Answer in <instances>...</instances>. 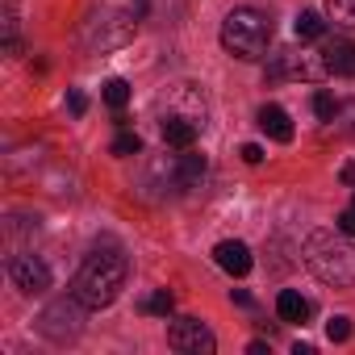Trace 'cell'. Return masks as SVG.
I'll list each match as a JSON object with an SVG mask.
<instances>
[{
    "mask_svg": "<svg viewBox=\"0 0 355 355\" xmlns=\"http://www.w3.org/2000/svg\"><path fill=\"white\" fill-rule=\"evenodd\" d=\"M313 113H318L322 121H334V113H338V101H334L330 92H313Z\"/></svg>",
    "mask_w": 355,
    "mask_h": 355,
    "instance_id": "ffe728a7",
    "label": "cell"
},
{
    "mask_svg": "<svg viewBox=\"0 0 355 355\" xmlns=\"http://www.w3.org/2000/svg\"><path fill=\"white\" fill-rule=\"evenodd\" d=\"M334 226H338V230H343V234H347V239H351V234H355V197H351V205H347V209H343V214H338V222H334Z\"/></svg>",
    "mask_w": 355,
    "mask_h": 355,
    "instance_id": "603a6c76",
    "label": "cell"
},
{
    "mask_svg": "<svg viewBox=\"0 0 355 355\" xmlns=\"http://www.w3.org/2000/svg\"><path fill=\"white\" fill-rule=\"evenodd\" d=\"M167 343L184 355H214L218 351V338L201 318H175L171 330H167Z\"/></svg>",
    "mask_w": 355,
    "mask_h": 355,
    "instance_id": "8992f818",
    "label": "cell"
},
{
    "mask_svg": "<svg viewBox=\"0 0 355 355\" xmlns=\"http://www.w3.org/2000/svg\"><path fill=\"white\" fill-rule=\"evenodd\" d=\"M167 113H180V117H193L197 125H205V96L197 92V84H175L167 92Z\"/></svg>",
    "mask_w": 355,
    "mask_h": 355,
    "instance_id": "ba28073f",
    "label": "cell"
},
{
    "mask_svg": "<svg viewBox=\"0 0 355 355\" xmlns=\"http://www.w3.org/2000/svg\"><path fill=\"white\" fill-rule=\"evenodd\" d=\"M138 150H142V138H138V134L125 130V134L113 138V155H117V159H130V155H138Z\"/></svg>",
    "mask_w": 355,
    "mask_h": 355,
    "instance_id": "d6986e66",
    "label": "cell"
},
{
    "mask_svg": "<svg viewBox=\"0 0 355 355\" xmlns=\"http://www.w3.org/2000/svg\"><path fill=\"white\" fill-rule=\"evenodd\" d=\"M322 59H326V71H330V76H343V80L355 76V42L334 38V42L322 46Z\"/></svg>",
    "mask_w": 355,
    "mask_h": 355,
    "instance_id": "30bf717a",
    "label": "cell"
},
{
    "mask_svg": "<svg viewBox=\"0 0 355 355\" xmlns=\"http://www.w3.org/2000/svg\"><path fill=\"white\" fill-rule=\"evenodd\" d=\"M125 101H130V84L125 80H109L105 84V105L109 109H125Z\"/></svg>",
    "mask_w": 355,
    "mask_h": 355,
    "instance_id": "ac0fdd59",
    "label": "cell"
},
{
    "mask_svg": "<svg viewBox=\"0 0 355 355\" xmlns=\"http://www.w3.org/2000/svg\"><path fill=\"white\" fill-rule=\"evenodd\" d=\"M222 46H226L230 59H243V63L263 59L268 46H272L268 13H259V9H230L226 21H222Z\"/></svg>",
    "mask_w": 355,
    "mask_h": 355,
    "instance_id": "3957f363",
    "label": "cell"
},
{
    "mask_svg": "<svg viewBox=\"0 0 355 355\" xmlns=\"http://www.w3.org/2000/svg\"><path fill=\"white\" fill-rule=\"evenodd\" d=\"M125 280H130V259L117 247H96V251L84 255V263H80V272L71 280V293L88 309H105V305H113L121 297Z\"/></svg>",
    "mask_w": 355,
    "mask_h": 355,
    "instance_id": "6da1fadb",
    "label": "cell"
},
{
    "mask_svg": "<svg viewBox=\"0 0 355 355\" xmlns=\"http://www.w3.org/2000/svg\"><path fill=\"white\" fill-rule=\"evenodd\" d=\"M230 301H239V305H251V293H247V288H234V293H230Z\"/></svg>",
    "mask_w": 355,
    "mask_h": 355,
    "instance_id": "484cf974",
    "label": "cell"
},
{
    "mask_svg": "<svg viewBox=\"0 0 355 355\" xmlns=\"http://www.w3.org/2000/svg\"><path fill=\"white\" fill-rule=\"evenodd\" d=\"M338 175H343V184H347V189H355V159H351V163H343V171H338Z\"/></svg>",
    "mask_w": 355,
    "mask_h": 355,
    "instance_id": "d4e9b609",
    "label": "cell"
},
{
    "mask_svg": "<svg viewBox=\"0 0 355 355\" xmlns=\"http://www.w3.org/2000/svg\"><path fill=\"white\" fill-rule=\"evenodd\" d=\"M214 259H218V268L222 272H230V276H247L251 272V247L247 243H239V239H226V243H218L214 247Z\"/></svg>",
    "mask_w": 355,
    "mask_h": 355,
    "instance_id": "9c48e42d",
    "label": "cell"
},
{
    "mask_svg": "<svg viewBox=\"0 0 355 355\" xmlns=\"http://www.w3.org/2000/svg\"><path fill=\"white\" fill-rule=\"evenodd\" d=\"M9 276H13V284H17L26 297H42V293L51 288V268H46L34 251L13 255V259H9Z\"/></svg>",
    "mask_w": 355,
    "mask_h": 355,
    "instance_id": "52a82bcc",
    "label": "cell"
},
{
    "mask_svg": "<svg viewBox=\"0 0 355 355\" xmlns=\"http://www.w3.org/2000/svg\"><path fill=\"white\" fill-rule=\"evenodd\" d=\"M197 121L193 117H180V113H167L163 117V142L167 146H175V150H189L193 142H197Z\"/></svg>",
    "mask_w": 355,
    "mask_h": 355,
    "instance_id": "8fae6325",
    "label": "cell"
},
{
    "mask_svg": "<svg viewBox=\"0 0 355 355\" xmlns=\"http://www.w3.org/2000/svg\"><path fill=\"white\" fill-rule=\"evenodd\" d=\"M243 159H247V163H263V146L247 142V146H243Z\"/></svg>",
    "mask_w": 355,
    "mask_h": 355,
    "instance_id": "cb8c5ba5",
    "label": "cell"
},
{
    "mask_svg": "<svg viewBox=\"0 0 355 355\" xmlns=\"http://www.w3.org/2000/svg\"><path fill=\"white\" fill-rule=\"evenodd\" d=\"M259 130L272 138V142H293V121L280 105H263L259 109Z\"/></svg>",
    "mask_w": 355,
    "mask_h": 355,
    "instance_id": "4fadbf2b",
    "label": "cell"
},
{
    "mask_svg": "<svg viewBox=\"0 0 355 355\" xmlns=\"http://www.w3.org/2000/svg\"><path fill=\"white\" fill-rule=\"evenodd\" d=\"M175 309V297L167 293V288H155L150 297H142V313H159V318H167Z\"/></svg>",
    "mask_w": 355,
    "mask_h": 355,
    "instance_id": "e0dca14e",
    "label": "cell"
},
{
    "mask_svg": "<svg viewBox=\"0 0 355 355\" xmlns=\"http://www.w3.org/2000/svg\"><path fill=\"white\" fill-rule=\"evenodd\" d=\"M67 109H71L76 117H84V113H88V96H84L80 88H67Z\"/></svg>",
    "mask_w": 355,
    "mask_h": 355,
    "instance_id": "7402d4cb",
    "label": "cell"
},
{
    "mask_svg": "<svg viewBox=\"0 0 355 355\" xmlns=\"http://www.w3.org/2000/svg\"><path fill=\"white\" fill-rule=\"evenodd\" d=\"M134 17L125 13H96L92 21H84V46L92 51V55H105V51H117V46H125L130 38H134Z\"/></svg>",
    "mask_w": 355,
    "mask_h": 355,
    "instance_id": "5b68a950",
    "label": "cell"
},
{
    "mask_svg": "<svg viewBox=\"0 0 355 355\" xmlns=\"http://www.w3.org/2000/svg\"><path fill=\"white\" fill-rule=\"evenodd\" d=\"M205 171H209V163H205V155H197L193 146H189L184 155H175V180H180V189H197V184L205 180Z\"/></svg>",
    "mask_w": 355,
    "mask_h": 355,
    "instance_id": "7c38bea8",
    "label": "cell"
},
{
    "mask_svg": "<svg viewBox=\"0 0 355 355\" xmlns=\"http://www.w3.org/2000/svg\"><path fill=\"white\" fill-rule=\"evenodd\" d=\"M276 313H280V322H305L309 313H313V305L301 297V293H293V288H284L280 297H276Z\"/></svg>",
    "mask_w": 355,
    "mask_h": 355,
    "instance_id": "5bb4252c",
    "label": "cell"
},
{
    "mask_svg": "<svg viewBox=\"0 0 355 355\" xmlns=\"http://www.w3.org/2000/svg\"><path fill=\"white\" fill-rule=\"evenodd\" d=\"M293 30H297V38H301V42H318V38L326 34V21H322L318 13H297Z\"/></svg>",
    "mask_w": 355,
    "mask_h": 355,
    "instance_id": "2e32d148",
    "label": "cell"
},
{
    "mask_svg": "<svg viewBox=\"0 0 355 355\" xmlns=\"http://www.w3.org/2000/svg\"><path fill=\"white\" fill-rule=\"evenodd\" d=\"M326 334H330V343H343V338H351V318H330Z\"/></svg>",
    "mask_w": 355,
    "mask_h": 355,
    "instance_id": "44dd1931",
    "label": "cell"
},
{
    "mask_svg": "<svg viewBox=\"0 0 355 355\" xmlns=\"http://www.w3.org/2000/svg\"><path fill=\"white\" fill-rule=\"evenodd\" d=\"M84 301L71 293V297H59V301H51L46 309H42V318H38V330L51 338V343H71V338H80V330H84Z\"/></svg>",
    "mask_w": 355,
    "mask_h": 355,
    "instance_id": "277c9868",
    "label": "cell"
},
{
    "mask_svg": "<svg viewBox=\"0 0 355 355\" xmlns=\"http://www.w3.org/2000/svg\"><path fill=\"white\" fill-rule=\"evenodd\" d=\"M326 17L338 30H355V0H326Z\"/></svg>",
    "mask_w": 355,
    "mask_h": 355,
    "instance_id": "9a60e30c",
    "label": "cell"
},
{
    "mask_svg": "<svg viewBox=\"0 0 355 355\" xmlns=\"http://www.w3.org/2000/svg\"><path fill=\"white\" fill-rule=\"evenodd\" d=\"M305 268L334 288H351L355 284V247L347 243V234L334 230H309L305 239Z\"/></svg>",
    "mask_w": 355,
    "mask_h": 355,
    "instance_id": "7a4b0ae2",
    "label": "cell"
}]
</instances>
